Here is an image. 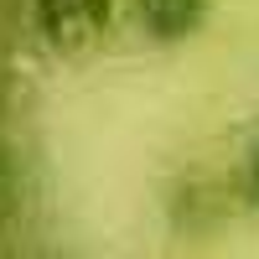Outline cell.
Listing matches in <instances>:
<instances>
[{
	"label": "cell",
	"instance_id": "277c9868",
	"mask_svg": "<svg viewBox=\"0 0 259 259\" xmlns=\"http://www.w3.org/2000/svg\"><path fill=\"white\" fill-rule=\"evenodd\" d=\"M228 192H233V202L259 212V124L249 130V140L239 150V161H233V177H228Z\"/></svg>",
	"mask_w": 259,
	"mask_h": 259
},
{
	"label": "cell",
	"instance_id": "5b68a950",
	"mask_svg": "<svg viewBox=\"0 0 259 259\" xmlns=\"http://www.w3.org/2000/svg\"><path fill=\"white\" fill-rule=\"evenodd\" d=\"M21 202V166H16V150L0 145V218H11Z\"/></svg>",
	"mask_w": 259,
	"mask_h": 259
},
{
	"label": "cell",
	"instance_id": "6da1fadb",
	"mask_svg": "<svg viewBox=\"0 0 259 259\" xmlns=\"http://www.w3.org/2000/svg\"><path fill=\"white\" fill-rule=\"evenodd\" d=\"M114 21V0H31V26L57 52H83Z\"/></svg>",
	"mask_w": 259,
	"mask_h": 259
},
{
	"label": "cell",
	"instance_id": "3957f363",
	"mask_svg": "<svg viewBox=\"0 0 259 259\" xmlns=\"http://www.w3.org/2000/svg\"><path fill=\"white\" fill-rule=\"evenodd\" d=\"M228 197H233L228 187L192 177V182H182L177 192H171L166 212H171V223H177L182 233H207V228H218V223H223V207H228Z\"/></svg>",
	"mask_w": 259,
	"mask_h": 259
},
{
	"label": "cell",
	"instance_id": "7a4b0ae2",
	"mask_svg": "<svg viewBox=\"0 0 259 259\" xmlns=\"http://www.w3.org/2000/svg\"><path fill=\"white\" fill-rule=\"evenodd\" d=\"M130 16L156 47H177V41L197 36L212 16V0H130Z\"/></svg>",
	"mask_w": 259,
	"mask_h": 259
}]
</instances>
